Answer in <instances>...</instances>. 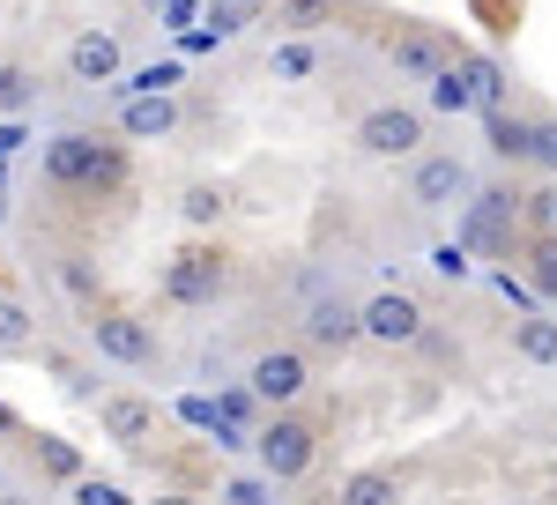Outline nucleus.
Listing matches in <instances>:
<instances>
[{
  "label": "nucleus",
  "mask_w": 557,
  "mask_h": 505,
  "mask_svg": "<svg viewBox=\"0 0 557 505\" xmlns=\"http://www.w3.org/2000/svg\"><path fill=\"white\" fill-rule=\"evenodd\" d=\"M520 357L528 365H557V320H520Z\"/></svg>",
  "instance_id": "nucleus-16"
},
{
  "label": "nucleus",
  "mask_w": 557,
  "mask_h": 505,
  "mask_svg": "<svg viewBox=\"0 0 557 505\" xmlns=\"http://www.w3.org/2000/svg\"><path fill=\"white\" fill-rule=\"evenodd\" d=\"M275 75H290V83L312 75V45H283V52H275Z\"/></svg>",
  "instance_id": "nucleus-28"
},
{
  "label": "nucleus",
  "mask_w": 557,
  "mask_h": 505,
  "mask_svg": "<svg viewBox=\"0 0 557 505\" xmlns=\"http://www.w3.org/2000/svg\"><path fill=\"white\" fill-rule=\"evenodd\" d=\"M164 297H172V305H215V297H223V253H215V246L172 253V268H164Z\"/></svg>",
  "instance_id": "nucleus-2"
},
{
  "label": "nucleus",
  "mask_w": 557,
  "mask_h": 505,
  "mask_svg": "<svg viewBox=\"0 0 557 505\" xmlns=\"http://www.w3.org/2000/svg\"><path fill=\"white\" fill-rule=\"evenodd\" d=\"M0 215H8V194H0Z\"/></svg>",
  "instance_id": "nucleus-37"
},
{
  "label": "nucleus",
  "mask_w": 557,
  "mask_h": 505,
  "mask_svg": "<svg viewBox=\"0 0 557 505\" xmlns=\"http://www.w3.org/2000/svg\"><path fill=\"white\" fill-rule=\"evenodd\" d=\"M357 320H364V335H380V342H417L424 335V305L409 291H380Z\"/></svg>",
  "instance_id": "nucleus-6"
},
{
  "label": "nucleus",
  "mask_w": 557,
  "mask_h": 505,
  "mask_svg": "<svg viewBox=\"0 0 557 505\" xmlns=\"http://www.w3.org/2000/svg\"><path fill=\"white\" fill-rule=\"evenodd\" d=\"M89 335H97V357H112V365H149L157 357V342H149V328L134 312H97Z\"/></svg>",
  "instance_id": "nucleus-5"
},
{
  "label": "nucleus",
  "mask_w": 557,
  "mask_h": 505,
  "mask_svg": "<svg viewBox=\"0 0 557 505\" xmlns=\"http://www.w3.org/2000/svg\"><path fill=\"white\" fill-rule=\"evenodd\" d=\"M75 498H83V505H120V491L97 483V476H75Z\"/></svg>",
  "instance_id": "nucleus-29"
},
{
  "label": "nucleus",
  "mask_w": 557,
  "mask_h": 505,
  "mask_svg": "<svg viewBox=\"0 0 557 505\" xmlns=\"http://www.w3.org/2000/svg\"><path fill=\"white\" fill-rule=\"evenodd\" d=\"M357 141H364L372 157H409V149L424 141V120H417L409 104H380V112L357 120Z\"/></svg>",
  "instance_id": "nucleus-4"
},
{
  "label": "nucleus",
  "mask_w": 557,
  "mask_h": 505,
  "mask_svg": "<svg viewBox=\"0 0 557 505\" xmlns=\"http://www.w3.org/2000/svg\"><path fill=\"white\" fill-rule=\"evenodd\" d=\"M431 268H438V275H469V253H461V246H438V253H431Z\"/></svg>",
  "instance_id": "nucleus-30"
},
{
  "label": "nucleus",
  "mask_w": 557,
  "mask_h": 505,
  "mask_svg": "<svg viewBox=\"0 0 557 505\" xmlns=\"http://www.w3.org/2000/svg\"><path fill=\"white\" fill-rule=\"evenodd\" d=\"M253 394L260 402H290V394H305V357L298 349H268L253 365Z\"/></svg>",
  "instance_id": "nucleus-8"
},
{
  "label": "nucleus",
  "mask_w": 557,
  "mask_h": 505,
  "mask_svg": "<svg viewBox=\"0 0 557 505\" xmlns=\"http://www.w3.org/2000/svg\"><path fill=\"white\" fill-rule=\"evenodd\" d=\"M268 0H209V23H215V38H231V30H246Z\"/></svg>",
  "instance_id": "nucleus-18"
},
{
  "label": "nucleus",
  "mask_w": 557,
  "mask_h": 505,
  "mask_svg": "<svg viewBox=\"0 0 557 505\" xmlns=\"http://www.w3.org/2000/svg\"><path fill=\"white\" fill-rule=\"evenodd\" d=\"M431 104H438V112H469V104H475V83L461 75V67H454V60L431 75Z\"/></svg>",
  "instance_id": "nucleus-15"
},
{
  "label": "nucleus",
  "mask_w": 557,
  "mask_h": 505,
  "mask_svg": "<svg viewBox=\"0 0 557 505\" xmlns=\"http://www.w3.org/2000/svg\"><path fill=\"white\" fill-rule=\"evenodd\" d=\"M223 498H238V505H253V498H268V483H260V476H238V483H231V491H223Z\"/></svg>",
  "instance_id": "nucleus-32"
},
{
  "label": "nucleus",
  "mask_w": 557,
  "mask_h": 505,
  "mask_svg": "<svg viewBox=\"0 0 557 505\" xmlns=\"http://www.w3.org/2000/svg\"><path fill=\"white\" fill-rule=\"evenodd\" d=\"M491 149H498V157H528V120H506V112H498V104H491Z\"/></svg>",
  "instance_id": "nucleus-17"
},
{
  "label": "nucleus",
  "mask_w": 557,
  "mask_h": 505,
  "mask_svg": "<svg viewBox=\"0 0 557 505\" xmlns=\"http://www.w3.org/2000/svg\"><path fill=\"white\" fill-rule=\"evenodd\" d=\"M67 75L75 83H120V38L112 30H83L67 45Z\"/></svg>",
  "instance_id": "nucleus-7"
},
{
  "label": "nucleus",
  "mask_w": 557,
  "mask_h": 505,
  "mask_svg": "<svg viewBox=\"0 0 557 505\" xmlns=\"http://www.w3.org/2000/svg\"><path fill=\"white\" fill-rule=\"evenodd\" d=\"M15 149H23V126H15V120H0V157H15Z\"/></svg>",
  "instance_id": "nucleus-34"
},
{
  "label": "nucleus",
  "mask_w": 557,
  "mask_h": 505,
  "mask_svg": "<svg viewBox=\"0 0 557 505\" xmlns=\"http://www.w3.org/2000/svg\"><path fill=\"white\" fill-rule=\"evenodd\" d=\"M30 97H38V83H30L23 67H0V112H8V120L30 112Z\"/></svg>",
  "instance_id": "nucleus-19"
},
{
  "label": "nucleus",
  "mask_w": 557,
  "mask_h": 505,
  "mask_svg": "<svg viewBox=\"0 0 557 505\" xmlns=\"http://www.w3.org/2000/svg\"><path fill=\"white\" fill-rule=\"evenodd\" d=\"M535 215H543V223H557V186H550V194H535Z\"/></svg>",
  "instance_id": "nucleus-35"
},
{
  "label": "nucleus",
  "mask_w": 557,
  "mask_h": 505,
  "mask_svg": "<svg viewBox=\"0 0 557 505\" xmlns=\"http://www.w3.org/2000/svg\"><path fill=\"white\" fill-rule=\"evenodd\" d=\"M506 215H513V194H475L469 201V238L483 253H506Z\"/></svg>",
  "instance_id": "nucleus-12"
},
{
  "label": "nucleus",
  "mask_w": 557,
  "mask_h": 505,
  "mask_svg": "<svg viewBox=\"0 0 557 505\" xmlns=\"http://www.w3.org/2000/svg\"><path fill=\"white\" fill-rule=\"evenodd\" d=\"M172 83H178V67L164 60V67H134L127 83H112V89H120V97H149V89H172Z\"/></svg>",
  "instance_id": "nucleus-22"
},
{
  "label": "nucleus",
  "mask_w": 557,
  "mask_h": 505,
  "mask_svg": "<svg viewBox=\"0 0 557 505\" xmlns=\"http://www.w3.org/2000/svg\"><path fill=\"white\" fill-rule=\"evenodd\" d=\"M528 157L543 171H557V120H543V126H528Z\"/></svg>",
  "instance_id": "nucleus-26"
},
{
  "label": "nucleus",
  "mask_w": 557,
  "mask_h": 505,
  "mask_svg": "<svg viewBox=\"0 0 557 505\" xmlns=\"http://www.w3.org/2000/svg\"><path fill=\"white\" fill-rule=\"evenodd\" d=\"M0 349H30V312L15 297H0Z\"/></svg>",
  "instance_id": "nucleus-21"
},
{
  "label": "nucleus",
  "mask_w": 557,
  "mask_h": 505,
  "mask_svg": "<svg viewBox=\"0 0 557 505\" xmlns=\"http://www.w3.org/2000/svg\"><path fill=\"white\" fill-rule=\"evenodd\" d=\"M253 454H260V468H268V483H290V476H305V468H312V423L275 417L253 439Z\"/></svg>",
  "instance_id": "nucleus-3"
},
{
  "label": "nucleus",
  "mask_w": 557,
  "mask_h": 505,
  "mask_svg": "<svg viewBox=\"0 0 557 505\" xmlns=\"http://www.w3.org/2000/svg\"><path fill=\"white\" fill-rule=\"evenodd\" d=\"M149 423H157V409H149V402H134V394H112V402H104V431H112V439H149Z\"/></svg>",
  "instance_id": "nucleus-13"
},
{
  "label": "nucleus",
  "mask_w": 557,
  "mask_h": 505,
  "mask_svg": "<svg viewBox=\"0 0 557 505\" xmlns=\"http://www.w3.org/2000/svg\"><path fill=\"white\" fill-rule=\"evenodd\" d=\"M469 194V171L454 164V157H431V164H417V201L424 209H454Z\"/></svg>",
  "instance_id": "nucleus-10"
},
{
  "label": "nucleus",
  "mask_w": 557,
  "mask_h": 505,
  "mask_svg": "<svg viewBox=\"0 0 557 505\" xmlns=\"http://www.w3.org/2000/svg\"><path fill=\"white\" fill-rule=\"evenodd\" d=\"M178 417L201 423V431H215V402H201V394H194V402H178Z\"/></svg>",
  "instance_id": "nucleus-31"
},
{
  "label": "nucleus",
  "mask_w": 557,
  "mask_h": 505,
  "mask_svg": "<svg viewBox=\"0 0 557 505\" xmlns=\"http://www.w3.org/2000/svg\"><path fill=\"white\" fill-rule=\"evenodd\" d=\"M8 431H15V409H8V402H0V439H8Z\"/></svg>",
  "instance_id": "nucleus-36"
},
{
  "label": "nucleus",
  "mask_w": 557,
  "mask_h": 505,
  "mask_svg": "<svg viewBox=\"0 0 557 505\" xmlns=\"http://www.w3.org/2000/svg\"><path fill=\"white\" fill-rule=\"evenodd\" d=\"M394 60H401L409 75H438V67H446V45L431 38V30H409V38L394 45Z\"/></svg>",
  "instance_id": "nucleus-14"
},
{
  "label": "nucleus",
  "mask_w": 557,
  "mask_h": 505,
  "mask_svg": "<svg viewBox=\"0 0 557 505\" xmlns=\"http://www.w3.org/2000/svg\"><path fill=\"white\" fill-rule=\"evenodd\" d=\"M178 215H186V223H215V215H223V194H215V186H194V194L178 201Z\"/></svg>",
  "instance_id": "nucleus-24"
},
{
  "label": "nucleus",
  "mask_w": 557,
  "mask_h": 505,
  "mask_svg": "<svg viewBox=\"0 0 557 505\" xmlns=\"http://www.w3.org/2000/svg\"><path fill=\"white\" fill-rule=\"evenodd\" d=\"M38 461L52 468V476H60V483H75V476H83V454H75V446H67V439H45V446H38Z\"/></svg>",
  "instance_id": "nucleus-23"
},
{
  "label": "nucleus",
  "mask_w": 557,
  "mask_h": 505,
  "mask_svg": "<svg viewBox=\"0 0 557 505\" xmlns=\"http://www.w3.org/2000/svg\"><path fill=\"white\" fill-rule=\"evenodd\" d=\"M246 409H253V394H223V402H215V417H223V423H238Z\"/></svg>",
  "instance_id": "nucleus-33"
},
{
  "label": "nucleus",
  "mask_w": 557,
  "mask_h": 505,
  "mask_svg": "<svg viewBox=\"0 0 557 505\" xmlns=\"http://www.w3.org/2000/svg\"><path fill=\"white\" fill-rule=\"evenodd\" d=\"M45 178L52 186H120L127 178V157L112 149V141H97V134H60L52 149H45Z\"/></svg>",
  "instance_id": "nucleus-1"
},
{
  "label": "nucleus",
  "mask_w": 557,
  "mask_h": 505,
  "mask_svg": "<svg viewBox=\"0 0 557 505\" xmlns=\"http://www.w3.org/2000/svg\"><path fill=\"white\" fill-rule=\"evenodd\" d=\"M535 291L557 297V238H543V246H535Z\"/></svg>",
  "instance_id": "nucleus-27"
},
{
  "label": "nucleus",
  "mask_w": 557,
  "mask_h": 505,
  "mask_svg": "<svg viewBox=\"0 0 557 505\" xmlns=\"http://www.w3.org/2000/svg\"><path fill=\"white\" fill-rule=\"evenodd\" d=\"M275 15H283V23H290V30H320V23H327V15H335V0H283V8H275Z\"/></svg>",
  "instance_id": "nucleus-20"
},
{
  "label": "nucleus",
  "mask_w": 557,
  "mask_h": 505,
  "mask_svg": "<svg viewBox=\"0 0 557 505\" xmlns=\"http://www.w3.org/2000/svg\"><path fill=\"white\" fill-rule=\"evenodd\" d=\"M120 126H127L134 141H157V134H172V126H178L172 89H149V97H127V112H120Z\"/></svg>",
  "instance_id": "nucleus-9"
},
{
  "label": "nucleus",
  "mask_w": 557,
  "mask_h": 505,
  "mask_svg": "<svg viewBox=\"0 0 557 505\" xmlns=\"http://www.w3.org/2000/svg\"><path fill=\"white\" fill-rule=\"evenodd\" d=\"M343 498H349V505H386V498H394V483H386V476H349Z\"/></svg>",
  "instance_id": "nucleus-25"
},
{
  "label": "nucleus",
  "mask_w": 557,
  "mask_h": 505,
  "mask_svg": "<svg viewBox=\"0 0 557 505\" xmlns=\"http://www.w3.org/2000/svg\"><path fill=\"white\" fill-rule=\"evenodd\" d=\"M305 335H312V342H327V349H343V342H357V335H364V320L349 312L343 297H320V305L305 312Z\"/></svg>",
  "instance_id": "nucleus-11"
}]
</instances>
